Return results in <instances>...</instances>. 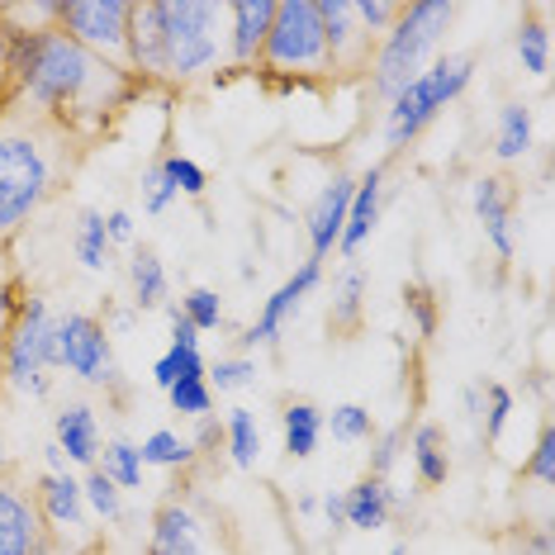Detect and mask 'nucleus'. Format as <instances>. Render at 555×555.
<instances>
[{"instance_id":"40","label":"nucleus","mask_w":555,"mask_h":555,"mask_svg":"<svg viewBox=\"0 0 555 555\" xmlns=\"http://www.w3.org/2000/svg\"><path fill=\"white\" fill-rule=\"evenodd\" d=\"M403 309H409L413 327H418V337H433L437 333V295L427 285H409L403 289Z\"/></svg>"},{"instance_id":"48","label":"nucleus","mask_w":555,"mask_h":555,"mask_svg":"<svg viewBox=\"0 0 555 555\" xmlns=\"http://www.w3.org/2000/svg\"><path fill=\"white\" fill-rule=\"evenodd\" d=\"M517 555H551V532H546V527L527 537V541H522V551H517Z\"/></svg>"},{"instance_id":"27","label":"nucleus","mask_w":555,"mask_h":555,"mask_svg":"<svg viewBox=\"0 0 555 555\" xmlns=\"http://www.w3.org/2000/svg\"><path fill=\"white\" fill-rule=\"evenodd\" d=\"M72 251L86 271H105L109 267V237H105V214L81 209L77 214V233H72Z\"/></svg>"},{"instance_id":"13","label":"nucleus","mask_w":555,"mask_h":555,"mask_svg":"<svg viewBox=\"0 0 555 555\" xmlns=\"http://www.w3.org/2000/svg\"><path fill=\"white\" fill-rule=\"evenodd\" d=\"M470 205H475V219L479 229H485L489 247H494V257L508 267L513 251H517V237H513V191L503 176H479L470 185Z\"/></svg>"},{"instance_id":"53","label":"nucleus","mask_w":555,"mask_h":555,"mask_svg":"<svg viewBox=\"0 0 555 555\" xmlns=\"http://www.w3.org/2000/svg\"><path fill=\"white\" fill-rule=\"evenodd\" d=\"M39 555H57V551H53V541H48V546H43V551H39Z\"/></svg>"},{"instance_id":"52","label":"nucleus","mask_w":555,"mask_h":555,"mask_svg":"<svg viewBox=\"0 0 555 555\" xmlns=\"http://www.w3.org/2000/svg\"><path fill=\"white\" fill-rule=\"evenodd\" d=\"M389 555H409V546H403V541H399V546H395V551H389Z\"/></svg>"},{"instance_id":"24","label":"nucleus","mask_w":555,"mask_h":555,"mask_svg":"<svg viewBox=\"0 0 555 555\" xmlns=\"http://www.w3.org/2000/svg\"><path fill=\"white\" fill-rule=\"evenodd\" d=\"M223 451H229V461L237 470H251L261 456V423L251 409H229V418H223Z\"/></svg>"},{"instance_id":"39","label":"nucleus","mask_w":555,"mask_h":555,"mask_svg":"<svg viewBox=\"0 0 555 555\" xmlns=\"http://www.w3.org/2000/svg\"><path fill=\"white\" fill-rule=\"evenodd\" d=\"M522 470L532 475L541 489H551V485H555V433H551V423H541L537 447H532V456H527Z\"/></svg>"},{"instance_id":"44","label":"nucleus","mask_w":555,"mask_h":555,"mask_svg":"<svg viewBox=\"0 0 555 555\" xmlns=\"http://www.w3.org/2000/svg\"><path fill=\"white\" fill-rule=\"evenodd\" d=\"M375 447H371V475L375 479H389V470H395V461H399V451H403V427H389V433L380 437H371Z\"/></svg>"},{"instance_id":"26","label":"nucleus","mask_w":555,"mask_h":555,"mask_svg":"<svg viewBox=\"0 0 555 555\" xmlns=\"http://www.w3.org/2000/svg\"><path fill=\"white\" fill-rule=\"evenodd\" d=\"M532 147V109L527 105H503L499 109V129H494V157L499 162H517Z\"/></svg>"},{"instance_id":"33","label":"nucleus","mask_w":555,"mask_h":555,"mask_svg":"<svg viewBox=\"0 0 555 555\" xmlns=\"http://www.w3.org/2000/svg\"><path fill=\"white\" fill-rule=\"evenodd\" d=\"M81 499H86V508H91L100 522H119V517H124V489L115 485V479H105L100 470H86Z\"/></svg>"},{"instance_id":"3","label":"nucleus","mask_w":555,"mask_h":555,"mask_svg":"<svg viewBox=\"0 0 555 555\" xmlns=\"http://www.w3.org/2000/svg\"><path fill=\"white\" fill-rule=\"evenodd\" d=\"M451 24H456V5L451 0H413V5H403L399 20L389 24V34L375 43L371 67H365L371 72V91L380 100L399 95L437 57Z\"/></svg>"},{"instance_id":"30","label":"nucleus","mask_w":555,"mask_h":555,"mask_svg":"<svg viewBox=\"0 0 555 555\" xmlns=\"http://www.w3.org/2000/svg\"><path fill=\"white\" fill-rule=\"evenodd\" d=\"M513 48H517V62H522L527 77H546V72H551V29L541 20L517 24Z\"/></svg>"},{"instance_id":"45","label":"nucleus","mask_w":555,"mask_h":555,"mask_svg":"<svg viewBox=\"0 0 555 555\" xmlns=\"http://www.w3.org/2000/svg\"><path fill=\"white\" fill-rule=\"evenodd\" d=\"M105 237H109V247H133V243H138L133 214H129V209H109V214H105Z\"/></svg>"},{"instance_id":"21","label":"nucleus","mask_w":555,"mask_h":555,"mask_svg":"<svg viewBox=\"0 0 555 555\" xmlns=\"http://www.w3.org/2000/svg\"><path fill=\"white\" fill-rule=\"evenodd\" d=\"M409 456H413V470H418V479L427 489H437V485H447V475H451V451H447V433H441L437 423H418L409 437Z\"/></svg>"},{"instance_id":"20","label":"nucleus","mask_w":555,"mask_h":555,"mask_svg":"<svg viewBox=\"0 0 555 555\" xmlns=\"http://www.w3.org/2000/svg\"><path fill=\"white\" fill-rule=\"evenodd\" d=\"M395 503L399 499L389 489V479L365 475L343 494V527H351V532H380L389 517H395Z\"/></svg>"},{"instance_id":"2","label":"nucleus","mask_w":555,"mask_h":555,"mask_svg":"<svg viewBox=\"0 0 555 555\" xmlns=\"http://www.w3.org/2000/svg\"><path fill=\"white\" fill-rule=\"evenodd\" d=\"M62 147H72L67 129L39 119L15 100L0 105V243L15 237L53 195Z\"/></svg>"},{"instance_id":"37","label":"nucleus","mask_w":555,"mask_h":555,"mask_svg":"<svg viewBox=\"0 0 555 555\" xmlns=\"http://www.w3.org/2000/svg\"><path fill=\"white\" fill-rule=\"evenodd\" d=\"M157 162H162V171H167V181L176 185V195H191V199H199V195H205L209 176H205V167H199L195 157L167 153V157H157Z\"/></svg>"},{"instance_id":"12","label":"nucleus","mask_w":555,"mask_h":555,"mask_svg":"<svg viewBox=\"0 0 555 555\" xmlns=\"http://www.w3.org/2000/svg\"><path fill=\"white\" fill-rule=\"evenodd\" d=\"M275 20V0H237V5H223V53H229L233 67H257L261 43L271 34Z\"/></svg>"},{"instance_id":"29","label":"nucleus","mask_w":555,"mask_h":555,"mask_svg":"<svg viewBox=\"0 0 555 555\" xmlns=\"http://www.w3.org/2000/svg\"><path fill=\"white\" fill-rule=\"evenodd\" d=\"M361 299H365V275L357 267H347L333 281V313H327L333 333H351L361 323Z\"/></svg>"},{"instance_id":"36","label":"nucleus","mask_w":555,"mask_h":555,"mask_svg":"<svg viewBox=\"0 0 555 555\" xmlns=\"http://www.w3.org/2000/svg\"><path fill=\"white\" fill-rule=\"evenodd\" d=\"M176 309L191 319V327H195L199 337H205V333H219V327H223V305H219V295H214V289H205V285H195Z\"/></svg>"},{"instance_id":"43","label":"nucleus","mask_w":555,"mask_h":555,"mask_svg":"<svg viewBox=\"0 0 555 555\" xmlns=\"http://www.w3.org/2000/svg\"><path fill=\"white\" fill-rule=\"evenodd\" d=\"M20 281L5 261V247H0V351H5V337H10V323H15V309H20Z\"/></svg>"},{"instance_id":"28","label":"nucleus","mask_w":555,"mask_h":555,"mask_svg":"<svg viewBox=\"0 0 555 555\" xmlns=\"http://www.w3.org/2000/svg\"><path fill=\"white\" fill-rule=\"evenodd\" d=\"M95 470L105 475V479H115L119 489H143V456H138V441H109V447H100V461H95Z\"/></svg>"},{"instance_id":"41","label":"nucleus","mask_w":555,"mask_h":555,"mask_svg":"<svg viewBox=\"0 0 555 555\" xmlns=\"http://www.w3.org/2000/svg\"><path fill=\"white\" fill-rule=\"evenodd\" d=\"M351 5H357V20H361L365 39H375V43L385 39L389 24H395L399 10H403V5H389V0H351Z\"/></svg>"},{"instance_id":"50","label":"nucleus","mask_w":555,"mask_h":555,"mask_svg":"<svg viewBox=\"0 0 555 555\" xmlns=\"http://www.w3.org/2000/svg\"><path fill=\"white\" fill-rule=\"evenodd\" d=\"M323 513H327V522H333V527H343V494H327Z\"/></svg>"},{"instance_id":"6","label":"nucleus","mask_w":555,"mask_h":555,"mask_svg":"<svg viewBox=\"0 0 555 555\" xmlns=\"http://www.w3.org/2000/svg\"><path fill=\"white\" fill-rule=\"evenodd\" d=\"M470 81H475V53H437L399 95L385 100V143L395 153L409 147L451 100L470 91Z\"/></svg>"},{"instance_id":"11","label":"nucleus","mask_w":555,"mask_h":555,"mask_svg":"<svg viewBox=\"0 0 555 555\" xmlns=\"http://www.w3.org/2000/svg\"><path fill=\"white\" fill-rule=\"evenodd\" d=\"M319 20H323L327 53H333V72H365L371 67L375 39H365L351 0H319Z\"/></svg>"},{"instance_id":"17","label":"nucleus","mask_w":555,"mask_h":555,"mask_svg":"<svg viewBox=\"0 0 555 555\" xmlns=\"http://www.w3.org/2000/svg\"><path fill=\"white\" fill-rule=\"evenodd\" d=\"M380 205H385V167L375 162L365 176H357V191H351V205H347V229L337 237V251L351 261L357 251L365 247V237L375 233L380 223Z\"/></svg>"},{"instance_id":"23","label":"nucleus","mask_w":555,"mask_h":555,"mask_svg":"<svg viewBox=\"0 0 555 555\" xmlns=\"http://www.w3.org/2000/svg\"><path fill=\"white\" fill-rule=\"evenodd\" d=\"M281 441H285V456L295 461H309L323 441V409H313L309 399H295L285 403L281 413Z\"/></svg>"},{"instance_id":"47","label":"nucleus","mask_w":555,"mask_h":555,"mask_svg":"<svg viewBox=\"0 0 555 555\" xmlns=\"http://www.w3.org/2000/svg\"><path fill=\"white\" fill-rule=\"evenodd\" d=\"M219 441H223V423L214 418H195V437H191V447H195V456L199 451H219Z\"/></svg>"},{"instance_id":"9","label":"nucleus","mask_w":555,"mask_h":555,"mask_svg":"<svg viewBox=\"0 0 555 555\" xmlns=\"http://www.w3.org/2000/svg\"><path fill=\"white\" fill-rule=\"evenodd\" d=\"M53 337H57V371H72L86 385L119 380L115 347H109V333L95 313H62L53 323Z\"/></svg>"},{"instance_id":"46","label":"nucleus","mask_w":555,"mask_h":555,"mask_svg":"<svg viewBox=\"0 0 555 555\" xmlns=\"http://www.w3.org/2000/svg\"><path fill=\"white\" fill-rule=\"evenodd\" d=\"M167 323H171V347H185V351H199V333L191 327V319H185L176 305H167Z\"/></svg>"},{"instance_id":"14","label":"nucleus","mask_w":555,"mask_h":555,"mask_svg":"<svg viewBox=\"0 0 555 555\" xmlns=\"http://www.w3.org/2000/svg\"><path fill=\"white\" fill-rule=\"evenodd\" d=\"M351 191H357V181L351 176L337 171L333 181L319 191V199L309 205V219H305V233H309V257L323 261L327 251H337V237L347 229V205H351Z\"/></svg>"},{"instance_id":"4","label":"nucleus","mask_w":555,"mask_h":555,"mask_svg":"<svg viewBox=\"0 0 555 555\" xmlns=\"http://www.w3.org/2000/svg\"><path fill=\"white\" fill-rule=\"evenodd\" d=\"M157 81H195L223 57V5L209 0H153Z\"/></svg>"},{"instance_id":"51","label":"nucleus","mask_w":555,"mask_h":555,"mask_svg":"<svg viewBox=\"0 0 555 555\" xmlns=\"http://www.w3.org/2000/svg\"><path fill=\"white\" fill-rule=\"evenodd\" d=\"M5 470H10V461H5V451H0V485H5Z\"/></svg>"},{"instance_id":"35","label":"nucleus","mask_w":555,"mask_h":555,"mask_svg":"<svg viewBox=\"0 0 555 555\" xmlns=\"http://www.w3.org/2000/svg\"><path fill=\"white\" fill-rule=\"evenodd\" d=\"M167 403H171V413H181V418H209L214 413V389H209L205 375H195V380L171 385Z\"/></svg>"},{"instance_id":"1","label":"nucleus","mask_w":555,"mask_h":555,"mask_svg":"<svg viewBox=\"0 0 555 555\" xmlns=\"http://www.w3.org/2000/svg\"><path fill=\"white\" fill-rule=\"evenodd\" d=\"M5 81L10 100L39 119L77 133H95L133 95L129 67L95 57L91 48L48 24V29H5Z\"/></svg>"},{"instance_id":"34","label":"nucleus","mask_w":555,"mask_h":555,"mask_svg":"<svg viewBox=\"0 0 555 555\" xmlns=\"http://www.w3.org/2000/svg\"><path fill=\"white\" fill-rule=\"evenodd\" d=\"M205 380L214 395H237V389L257 385V361L251 357H219L214 365H205Z\"/></svg>"},{"instance_id":"10","label":"nucleus","mask_w":555,"mask_h":555,"mask_svg":"<svg viewBox=\"0 0 555 555\" xmlns=\"http://www.w3.org/2000/svg\"><path fill=\"white\" fill-rule=\"evenodd\" d=\"M319 285H323V261H313V257H309V261H299V267L289 271L285 281L271 289V299H267V305H261L257 323H251L247 333L237 337V343H243L247 351H251V347H271L275 337L285 333V323L295 319L299 309H305V299H309Z\"/></svg>"},{"instance_id":"25","label":"nucleus","mask_w":555,"mask_h":555,"mask_svg":"<svg viewBox=\"0 0 555 555\" xmlns=\"http://www.w3.org/2000/svg\"><path fill=\"white\" fill-rule=\"evenodd\" d=\"M138 456H143V465H157V470H191L195 447H191V437L171 433V427H157V433H147L138 441Z\"/></svg>"},{"instance_id":"38","label":"nucleus","mask_w":555,"mask_h":555,"mask_svg":"<svg viewBox=\"0 0 555 555\" xmlns=\"http://www.w3.org/2000/svg\"><path fill=\"white\" fill-rule=\"evenodd\" d=\"M479 418H485V441H499L503 437V427H508V418H513V389L508 385H485L479 389Z\"/></svg>"},{"instance_id":"8","label":"nucleus","mask_w":555,"mask_h":555,"mask_svg":"<svg viewBox=\"0 0 555 555\" xmlns=\"http://www.w3.org/2000/svg\"><path fill=\"white\" fill-rule=\"evenodd\" d=\"M129 20L133 0H57V29L95 57L124 67V48H129Z\"/></svg>"},{"instance_id":"5","label":"nucleus","mask_w":555,"mask_h":555,"mask_svg":"<svg viewBox=\"0 0 555 555\" xmlns=\"http://www.w3.org/2000/svg\"><path fill=\"white\" fill-rule=\"evenodd\" d=\"M257 67L271 81H285V86L337 77L333 53H327V39H323L319 0H275V20H271L267 43H261Z\"/></svg>"},{"instance_id":"7","label":"nucleus","mask_w":555,"mask_h":555,"mask_svg":"<svg viewBox=\"0 0 555 555\" xmlns=\"http://www.w3.org/2000/svg\"><path fill=\"white\" fill-rule=\"evenodd\" d=\"M57 313L43 295H24L10 323L5 351H0V385L20 399H48L53 395V371H57V337H53Z\"/></svg>"},{"instance_id":"32","label":"nucleus","mask_w":555,"mask_h":555,"mask_svg":"<svg viewBox=\"0 0 555 555\" xmlns=\"http://www.w3.org/2000/svg\"><path fill=\"white\" fill-rule=\"evenodd\" d=\"M195 375H205V357H199V351H185V347L167 343V351L153 361V385L162 389V395L181 380H195Z\"/></svg>"},{"instance_id":"18","label":"nucleus","mask_w":555,"mask_h":555,"mask_svg":"<svg viewBox=\"0 0 555 555\" xmlns=\"http://www.w3.org/2000/svg\"><path fill=\"white\" fill-rule=\"evenodd\" d=\"M53 447L67 456V465H81V470H95L100 461V418L91 403H67V409L53 418Z\"/></svg>"},{"instance_id":"15","label":"nucleus","mask_w":555,"mask_h":555,"mask_svg":"<svg viewBox=\"0 0 555 555\" xmlns=\"http://www.w3.org/2000/svg\"><path fill=\"white\" fill-rule=\"evenodd\" d=\"M48 546V527L34 499L15 485H0V555H39Z\"/></svg>"},{"instance_id":"19","label":"nucleus","mask_w":555,"mask_h":555,"mask_svg":"<svg viewBox=\"0 0 555 555\" xmlns=\"http://www.w3.org/2000/svg\"><path fill=\"white\" fill-rule=\"evenodd\" d=\"M34 508H39L48 532H77L86 522V499H81V479L77 475H43L34 489Z\"/></svg>"},{"instance_id":"49","label":"nucleus","mask_w":555,"mask_h":555,"mask_svg":"<svg viewBox=\"0 0 555 555\" xmlns=\"http://www.w3.org/2000/svg\"><path fill=\"white\" fill-rule=\"evenodd\" d=\"M43 461H48V475H67V456H62V451L53 447V441H48V447H43Z\"/></svg>"},{"instance_id":"31","label":"nucleus","mask_w":555,"mask_h":555,"mask_svg":"<svg viewBox=\"0 0 555 555\" xmlns=\"http://www.w3.org/2000/svg\"><path fill=\"white\" fill-rule=\"evenodd\" d=\"M323 433H333L337 441L357 447V441H371L375 437V418L365 403H337L333 413H323Z\"/></svg>"},{"instance_id":"22","label":"nucleus","mask_w":555,"mask_h":555,"mask_svg":"<svg viewBox=\"0 0 555 555\" xmlns=\"http://www.w3.org/2000/svg\"><path fill=\"white\" fill-rule=\"evenodd\" d=\"M129 285H133V309H167V267H162V257L153 247H138L133 243V257H129Z\"/></svg>"},{"instance_id":"42","label":"nucleus","mask_w":555,"mask_h":555,"mask_svg":"<svg viewBox=\"0 0 555 555\" xmlns=\"http://www.w3.org/2000/svg\"><path fill=\"white\" fill-rule=\"evenodd\" d=\"M176 185L167 181V171H162V162H153V167H147V176H143V214H167L171 205H176Z\"/></svg>"},{"instance_id":"16","label":"nucleus","mask_w":555,"mask_h":555,"mask_svg":"<svg viewBox=\"0 0 555 555\" xmlns=\"http://www.w3.org/2000/svg\"><path fill=\"white\" fill-rule=\"evenodd\" d=\"M147 555H209V532L195 517L191 503L171 499L153 513V537H147Z\"/></svg>"}]
</instances>
